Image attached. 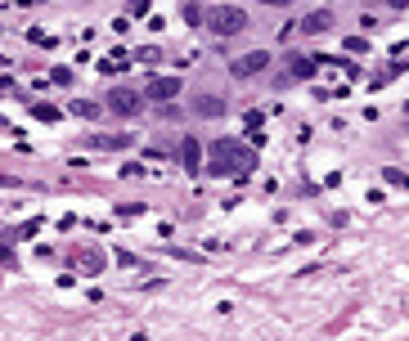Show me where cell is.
<instances>
[{"mask_svg": "<svg viewBox=\"0 0 409 341\" xmlns=\"http://www.w3.org/2000/svg\"><path fill=\"white\" fill-rule=\"evenodd\" d=\"M252 166H256V153L247 144H230V139H216L212 144V166H207L212 175H230V170L243 175V170H252Z\"/></svg>", "mask_w": 409, "mask_h": 341, "instance_id": "6da1fadb", "label": "cell"}, {"mask_svg": "<svg viewBox=\"0 0 409 341\" xmlns=\"http://www.w3.org/2000/svg\"><path fill=\"white\" fill-rule=\"evenodd\" d=\"M203 23L212 27L216 36H239L243 27H247V14L239 5H221V9H212V14H203Z\"/></svg>", "mask_w": 409, "mask_h": 341, "instance_id": "7a4b0ae2", "label": "cell"}, {"mask_svg": "<svg viewBox=\"0 0 409 341\" xmlns=\"http://www.w3.org/2000/svg\"><path fill=\"white\" fill-rule=\"evenodd\" d=\"M108 108L117 112V117H135V112L144 108V99H140L131 85H117V90H108Z\"/></svg>", "mask_w": 409, "mask_h": 341, "instance_id": "3957f363", "label": "cell"}, {"mask_svg": "<svg viewBox=\"0 0 409 341\" xmlns=\"http://www.w3.org/2000/svg\"><path fill=\"white\" fill-rule=\"evenodd\" d=\"M265 63H270V54L252 50V54H243V59H234L230 72H234V77H256V72H265Z\"/></svg>", "mask_w": 409, "mask_h": 341, "instance_id": "277c9868", "label": "cell"}, {"mask_svg": "<svg viewBox=\"0 0 409 341\" xmlns=\"http://www.w3.org/2000/svg\"><path fill=\"white\" fill-rule=\"evenodd\" d=\"M149 99H153V103H167L171 99V94H180V77H153V81H149Z\"/></svg>", "mask_w": 409, "mask_h": 341, "instance_id": "5b68a950", "label": "cell"}, {"mask_svg": "<svg viewBox=\"0 0 409 341\" xmlns=\"http://www.w3.org/2000/svg\"><path fill=\"white\" fill-rule=\"evenodd\" d=\"M194 112H198V117H221L225 99H216V94H194Z\"/></svg>", "mask_w": 409, "mask_h": 341, "instance_id": "8992f818", "label": "cell"}, {"mask_svg": "<svg viewBox=\"0 0 409 341\" xmlns=\"http://www.w3.org/2000/svg\"><path fill=\"white\" fill-rule=\"evenodd\" d=\"M328 23H333V14L315 9V14H306V18H301V32H306V36H319V32H328Z\"/></svg>", "mask_w": 409, "mask_h": 341, "instance_id": "52a82bcc", "label": "cell"}, {"mask_svg": "<svg viewBox=\"0 0 409 341\" xmlns=\"http://www.w3.org/2000/svg\"><path fill=\"white\" fill-rule=\"evenodd\" d=\"M180 157H185V166L194 170V166H198V157H203V148H198V139H185V144H180Z\"/></svg>", "mask_w": 409, "mask_h": 341, "instance_id": "ba28073f", "label": "cell"}, {"mask_svg": "<svg viewBox=\"0 0 409 341\" xmlns=\"http://www.w3.org/2000/svg\"><path fill=\"white\" fill-rule=\"evenodd\" d=\"M90 144H94V148H126V144H131V135H94Z\"/></svg>", "mask_w": 409, "mask_h": 341, "instance_id": "9c48e42d", "label": "cell"}, {"mask_svg": "<svg viewBox=\"0 0 409 341\" xmlns=\"http://www.w3.org/2000/svg\"><path fill=\"white\" fill-rule=\"evenodd\" d=\"M310 72H315V63H306V59L297 54V59H292V77H310Z\"/></svg>", "mask_w": 409, "mask_h": 341, "instance_id": "30bf717a", "label": "cell"}, {"mask_svg": "<svg viewBox=\"0 0 409 341\" xmlns=\"http://www.w3.org/2000/svg\"><path fill=\"white\" fill-rule=\"evenodd\" d=\"M185 23L198 27V23H203V9H198V5H185Z\"/></svg>", "mask_w": 409, "mask_h": 341, "instance_id": "8fae6325", "label": "cell"}, {"mask_svg": "<svg viewBox=\"0 0 409 341\" xmlns=\"http://www.w3.org/2000/svg\"><path fill=\"white\" fill-rule=\"evenodd\" d=\"M72 112H77V117H94V103H85V99H77V103H72Z\"/></svg>", "mask_w": 409, "mask_h": 341, "instance_id": "7c38bea8", "label": "cell"}, {"mask_svg": "<svg viewBox=\"0 0 409 341\" xmlns=\"http://www.w3.org/2000/svg\"><path fill=\"white\" fill-rule=\"evenodd\" d=\"M261 5H288V0H261Z\"/></svg>", "mask_w": 409, "mask_h": 341, "instance_id": "4fadbf2b", "label": "cell"}]
</instances>
